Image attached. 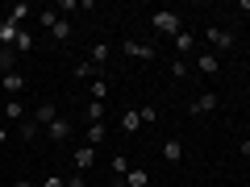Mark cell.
Segmentation results:
<instances>
[{
    "label": "cell",
    "mask_w": 250,
    "mask_h": 187,
    "mask_svg": "<svg viewBox=\"0 0 250 187\" xmlns=\"http://www.w3.org/2000/svg\"><path fill=\"white\" fill-rule=\"evenodd\" d=\"M205 42L213 46V54H221V50H233L238 37H233L229 29H221V25H205Z\"/></svg>",
    "instance_id": "cell-2"
},
{
    "label": "cell",
    "mask_w": 250,
    "mask_h": 187,
    "mask_svg": "<svg viewBox=\"0 0 250 187\" xmlns=\"http://www.w3.org/2000/svg\"><path fill=\"white\" fill-rule=\"evenodd\" d=\"M4 142H9V125L0 121V146H4Z\"/></svg>",
    "instance_id": "cell-34"
},
{
    "label": "cell",
    "mask_w": 250,
    "mask_h": 187,
    "mask_svg": "<svg viewBox=\"0 0 250 187\" xmlns=\"http://www.w3.org/2000/svg\"><path fill=\"white\" fill-rule=\"evenodd\" d=\"M38 187H67V179H59V175H46Z\"/></svg>",
    "instance_id": "cell-29"
},
{
    "label": "cell",
    "mask_w": 250,
    "mask_h": 187,
    "mask_svg": "<svg viewBox=\"0 0 250 187\" xmlns=\"http://www.w3.org/2000/svg\"><path fill=\"white\" fill-rule=\"evenodd\" d=\"M17 34H21V25H13V21H0V46H17Z\"/></svg>",
    "instance_id": "cell-12"
},
{
    "label": "cell",
    "mask_w": 250,
    "mask_h": 187,
    "mask_svg": "<svg viewBox=\"0 0 250 187\" xmlns=\"http://www.w3.org/2000/svg\"><path fill=\"white\" fill-rule=\"evenodd\" d=\"M179 158H184V142H179V137H167V142H163V162L175 167Z\"/></svg>",
    "instance_id": "cell-9"
},
{
    "label": "cell",
    "mask_w": 250,
    "mask_h": 187,
    "mask_svg": "<svg viewBox=\"0 0 250 187\" xmlns=\"http://www.w3.org/2000/svg\"><path fill=\"white\" fill-rule=\"evenodd\" d=\"M0 92H4L9 100H17L21 92H25V75H21V71H9L4 79H0Z\"/></svg>",
    "instance_id": "cell-4"
},
{
    "label": "cell",
    "mask_w": 250,
    "mask_h": 187,
    "mask_svg": "<svg viewBox=\"0 0 250 187\" xmlns=\"http://www.w3.org/2000/svg\"><path fill=\"white\" fill-rule=\"evenodd\" d=\"M138 116H142V125H154V121H159V108L142 104V108H138Z\"/></svg>",
    "instance_id": "cell-26"
},
{
    "label": "cell",
    "mask_w": 250,
    "mask_h": 187,
    "mask_svg": "<svg viewBox=\"0 0 250 187\" xmlns=\"http://www.w3.org/2000/svg\"><path fill=\"white\" fill-rule=\"evenodd\" d=\"M104 137H108L104 121H100V125H88V146H104Z\"/></svg>",
    "instance_id": "cell-17"
},
{
    "label": "cell",
    "mask_w": 250,
    "mask_h": 187,
    "mask_svg": "<svg viewBox=\"0 0 250 187\" xmlns=\"http://www.w3.org/2000/svg\"><path fill=\"white\" fill-rule=\"evenodd\" d=\"M217 104H221V100H217V92H200V96L192 100V116H208Z\"/></svg>",
    "instance_id": "cell-5"
},
{
    "label": "cell",
    "mask_w": 250,
    "mask_h": 187,
    "mask_svg": "<svg viewBox=\"0 0 250 187\" xmlns=\"http://www.w3.org/2000/svg\"><path fill=\"white\" fill-rule=\"evenodd\" d=\"M54 21H59V17H54V9H42V13H38V25H46V29H54Z\"/></svg>",
    "instance_id": "cell-28"
},
{
    "label": "cell",
    "mask_w": 250,
    "mask_h": 187,
    "mask_svg": "<svg viewBox=\"0 0 250 187\" xmlns=\"http://www.w3.org/2000/svg\"><path fill=\"white\" fill-rule=\"evenodd\" d=\"M54 121H59V108H54L50 100H46V104H38V108H34V125H42V129H46V125H54Z\"/></svg>",
    "instance_id": "cell-8"
},
{
    "label": "cell",
    "mask_w": 250,
    "mask_h": 187,
    "mask_svg": "<svg viewBox=\"0 0 250 187\" xmlns=\"http://www.w3.org/2000/svg\"><path fill=\"white\" fill-rule=\"evenodd\" d=\"M13 187H38V183H34V179H17V183H13Z\"/></svg>",
    "instance_id": "cell-35"
},
{
    "label": "cell",
    "mask_w": 250,
    "mask_h": 187,
    "mask_svg": "<svg viewBox=\"0 0 250 187\" xmlns=\"http://www.w3.org/2000/svg\"><path fill=\"white\" fill-rule=\"evenodd\" d=\"M50 37H54V42H71V21H54V29H50Z\"/></svg>",
    "instance_id": "cell-16"
},
{
    "label": "cell",
    "mask_w": 250,
    "mask_h": 187,
    "mask_svg": "<svg viewBox=\"0 0 250 187\" xmlns=\"http://www.w3.org/2000/svg\"><path fill=\"white\" fill-rule=\"evenodd\" d=\"M25 13H34V9H29V4H13V9H9V17H4V21L21 25V21H25Z\"/></svg>",
    "instance_id": "cell-24"
},
{
    "label": "cell",
    "mask_w": 250,
    "mask_h": 187,
    "mask_svg": "<svg viewBox=\"0 0 250 187\" xmlns=\"http://www.w3.org/2000/svg\"><path fill=\"white\" fill-rule=\"evenodd\" d=\"M0 71H4V75L17 71V50H13V46H4V50H0Z\"/></svg>",
    "instance_id": "cell-15"
},
{
    "label": "cell",
    "mask_w": 250,
    "mask_h": 187,
    "mask_svg": "<svg viewBox=\"0 0 250 187\" xmlns=\"http://www.w3.org/2000/svg\"><path fill=\"white\" fill-rule=\"evenodd\" d=\"M238 154H242V158H250V137H246V142H238Z\"/></svg>",
    "instance_id": "cell-33"
},
{
    "label": "cell",
    "mask_w": 250,
    "mask_h": 187,
    "mask_svg": "<svg viewBox=\"0 0 250 187\" xmlns=\"http://www.w3.org/2000/svg\"><path fill=\"white\" fill-rule=\"evenodd\" d=\"M150 25H154V34H163V37L184 34V17H179V13H171V9H159V13L150 17Z\"/></svg>",
    "instance_id": "cell-1"
},
{
    "label": "cell",
    "mask_w": 250,
    "mask_h": 187,
    "mask_svg": "<svg viewBox=\"0 0 250 187\" xmlns=\"http://www.w3.org/2000/svg\"><path fill=\"white\" fill-rule=\"evenodd\" d=\"M46 133H50V142H71V121H54V125H46Z\"/></svg>",
    "instance_id": "cell-10"
},
{
    "label": "cell",
    "mask_w": 250,
    "mask_h": 187,
    "mask_svg": "<svg viewBox=\"0 0 250 187\" xmlns=\"http://www.w3.org/2000/svg\"><path fill=\"white\" fill-rule=\"evenodd\" d=\"M38 133H42V125H34V121H21V137H25V142H38Z\"/></svg>",
    "instance_id": "cell-25"
},
{
    "label": "cell",
    "mask_w": 250,
    "mask_h": 187,
    "mask_svg": "<svg viewBox=\"0 0 250 187\" xmlns=\"http://www.w3.org/2000/svg\"><path fill=\"white\" fill-rule=\"evenodd\" d=\"M0 187H4V179H0Z\"/></svg>",
    "instance_id": "cell-38"
},
{
    "label": "cell",
    "mask_w": 250,
    "mask_h": 187,
    "mask_svg": "<svg viewBox=\"0 0 250 187\" xmlns=\"http://www.w3.org/2000/svg\"><path fill=\"white\" fill-rule=\"evenodd\" d=\"M142 129V116H138V108L134 112H121V133H138Z\"/></svg>",
    "instance_id": "cell-14"
},
{
    "label": "cell",
    "mask_w": 250,
    "mask_h": 187,
    "mask_svg": "<svg viewBox=\"0 0 250 187\" xmlns=\"http://www.w3.org/2000/svg\"><path fill=\"white\" fill-rule=\"evenodd\" d=\"M104 62H108V46L96 42V46H92V67H104Z\"/></svg>",
    "instance_id": "cell-22"
},
{
    "label": "cell",
    "mask_w": 250,
    "mask_h": 187,
    "mask_svg": "<svg viewBox=\"0 0 250 187\" xmlns=\"http://www.w3.org/2000/svg\"><path fill=\"white\" fill-rule=\"evenodd\" d=\"M71 167L80 170V175H88V170L96 167V146H80V150L71 154Z\"/></svg>",
    "instance_id": "cell-3"
},
{
    "label": "cell",
    "mask_w": 250,
    "mask_h": 187,
    "mask_svg": "<svg viewBox=\"0 0 250 187\" xmlns=\"http://www.w3.org/2000/svg\"><path fill=\"white\" fill-rule=\"evenodd\" d=\"M0 79H4V71H0Z\"/></svg>",
    "instance_id": "cell-37"
},
{
    "label": "cell",
    "mask_w": 250,
    "mask_h": 187,
    "mask_svg": "<svg viewBox=\"0 0 250 187\" xmlns=\"http://www.w3.org/2000/svg\"><path fill=\"white\" fill-rule=\"evenodd\" d=\"M92 100H100V104L108 100V79H100V75L92 79Z\"/></svg>",
    "instance_id": "cell-21"
},
{
    "label": "cell",
    "mask_w": 250,
    "mask_h": 187,
    "mask_svg": "<svg viewBox=\"0 0 250 187\" xmlns=\"http://www.w3.org/2000/svg\"><path fill=\"white\" fill-rule=\"evenodd\" d=\"M75 9H83V0H62L59 4V13H75Z\"/></svg>",
    "instance_id": "cell-30"
},
{
    "label": "cell",
    "mask_w": 250,
    "mask_h": 187,
    "mask_svg": "<svg viewBox=\"0 0 250 187\" xmlns=\"http://www.w3.org/2000/svg\"><path fill=\"white\" fill-rule=\"evenodd\" d=\"M108 167H113V175H117V179L129 175V162H125V154H113V162H108Z\"/></svg>",
    "instance_id": "cell-23"
},
{
    "label": "cell",
    "mask_w": 250,
    "mask_h": 187,
    "mask_svg": "<svg viewBox=\"0 0 250 187\" xmlns=\"http://www.w3.org/2000/svg\"><path fill=\"white\" fill-rule=\"evenodd\" d=\"M75 75H80V79H88V75L96 79V71H92V62H80V67H75Z\"/></svg>",
    "instance_id": "cell-31"
},
{
    "label": "cell",
    "mask_w": 250,
    "mask_h": 187,
    "mask_svg": "<svg viewBox=\"0 0 250 187\" xmlns=\"http://www.w3.org/2000/svg\"><path fill=\"white\" fill-rule=\"evenodd\" d=\"M13 50H17V54H29V50H34V34H29V29H21V34H17V46H13Z\"/></svg>",
    "instance_id": "cell-20"
},
{
    "label": "cell",
    "mask_w": 250,
    "mask_h": 187,
    "mask_svg": "<svg viewBox=\"0 0 250 187\" xmlns=\"http://www.w3.org/2000/svg\"><path fill=\"white\" fill-rule=\"evenodd\" d=\"M121 183H125V187H150V175H146L142 167H129V175H125Z\"/></svg>",
    "instance_id": "cell-11"
},
{
    "label": "cell",
    "mask_w": 250,
    "mask_h": 187,
    "mask_svg": "<svg viewBox=\"0 0 250 187\" xmlns=\"http://www.w3.org/2000/svg\"><path fill=\"white\" fill-rule=\"evenodd\" d=\"M104 116H108V108L100 104V100H92V104H88V125H100Z\"/></svg>",
    "instance_id": "cell-19"
},
{
    "label": "cell",
    "mask_w": 250,
    "mask_h": 187,
    "mask_svg": "<svg viewBox=\"0 0 250 187\" xmlns=\"http://www.w3.org/2000/svg\"><path fill=\"white\" fill-rule=\"evenodd\" d=\"M67 187H88V179H83L80 170H75V175H67Z\"/></svg>",
    "instance_id": "cell-32"
},
{
    "label": "cell",
    "mask_w": 250,
    "mask_h": 187,
    "mask_svg": "<svg viewBox=\"0 0 250 187\" xmlns=\"http://www.w3.org/2000/svg\"><path fill=\"white\" fill-rule=\"evenodd\" d=\"M171 75H175V79H188V62L184 58H171Z\"/></svg>",
    "instance_id": "cell-27"
},
{
    "label": "cell",
    "mask_w": 250,
    "mask_h": 187,
    "mask_svg": "<svg viewBox=\"0 0 250 187\" xmlns=\"http://www.w3.org/2000/svg\"><path fill=\"white\" fill-rule=\"evenodd\" d=\"M125 54H129V58H138V62H154V58H159V50H154V46H146V42H125Z\"/></svg>",
    "instance_id": "cell-6"
},
{
    "label": "cell",
    "mask_w": 250,
    "mask_h": 187,
    "mask_svg": "<svg viewBox=\"0 0 250 187\" xmlns=\"http://www.w3.org/2000/svg\"><path fill=\"white\" fill-rule=\"evenodd\" d=\"M4 121H25V108H21V100H4Z\"/></svg>",
    "instance_id": "cell-13"
},
{
    "label": "cell",
    "mask_w": 250,
    "mask_h": 187,
    "mask_svg": "<svg viewBox=\"0 0 250 187\" xmlns=\"http://www.w3.org/2000/svg\"><path fill=\"white\" fill-rule=\"evenodd\" d=\"M88 187H100V183H88Z\"/></svg>",
    "instance_id": "cell-36"
},
{
    "label": "cell",
    "mask_w": 250,
    "mask_h": 187,
    "mask_svg": "<svg viewBox=\"0 0 250 187\" xmlns=\"http://www.w3.org/2000/svg\"><path fill=\"white\" fill-rule=\"evenodd\" d=\"M171 46H175V54L184 58V54L192 50V34H188V29H184V34H175V37H171Z\"/></svg>",
    "instance_id": "cell-18"
},
{
    "label": "cell",
    "mask_w": 250,
    "mask_h": 187,
    "mask_svg": "<svg viewBox=\"0 0 250 187\" xmlns=\"http://www.w3.org/2000/svg\"><path fill=\"white\" fill-rule=\"evenodd\" d=\"M196 71H200V75H217V71H221V58H217L213 50L196 54Z\"/></svg>",
    "instance_id": "cell-7"
}]
</instances>
